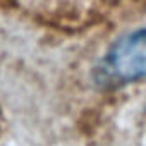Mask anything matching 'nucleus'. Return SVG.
<instances>
[{"label": "nucleus", "mask_w": 146, "mask_h": 146, "mask_svg": "<svg viewBox=\"0 0 146 146\" xmlns=\"http://www.w3.org/2000/svg\"><path fill=\"white\" fill-rule=\"evenodd\" d=\"M103 86H119L146 79V28L127 33L105 53L96 70Z\"/></svg>", "instance_id": "f257e3e1"}]
</instances>
